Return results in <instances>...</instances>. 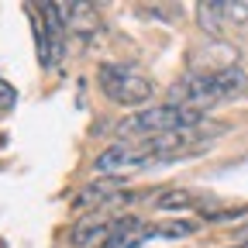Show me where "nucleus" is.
<instances>
[{"instance_id": "1", "label": "nucleus", "mask_w": 248, "mask_h": 248, "mask_svg": "<svg viewBox=\"0 0 248 248\" xmlns=\"http://www.w3.org/2000/svg\"><path fill=\"white\" fill-rule=\"evenodd\" d=\"M245 90H248V73L241 66H221V69H210V73H190V76L176 79L169 86V100L166 104L203 114V107L234 100Z\"/></svg>"}, {"instance_id": "2", "label": "nucleus", "mask_w": 248, "mask_h": 248, "mask_svg": "<svg viewBox=\"0 0 248 248\" xmlns=\"http://www.w3.org/2000/svg\"><path fill=\"white\" fill-rule=\"evenodd\" d=\"M207 117L200 110H186L176 104H159V107H145L131 117H124L114 124V135L121 141H152V138H162L172 131H193L203 128Z\"/></svg>"}, {"instance_id": "3", "label": "nucleus", "mask_w": 248, "mask_h": 248, "mask_svg": "<svg viewBox=\"0 0 248 248\" xmlns=\"http://www.w3.org/2000/svg\"><path fill=\"white\" fill-rule=\"evenodd\" d=\"M97 83H100V90H104V97L114 100V104H121V107H138V110H145L148 100L155 97L152 79L141 76L135 66H117V62L100 66Z\"/></svg>"}, {"instance_id": "4", "label": "nucleus", "mask_w": 248, "mask_h": 248, "mask_svg": "<svg viewBox=\"0 0 248 248\" xmlns=\"http://www.w3.org/2000/svg\"><path fill=\"white\" fill-rule=\"evenodd\" d=\"M152 166H159V155L145 141H117L93 159V172H100L104 179H128Z\"/></svg>"}, {"instance_id": "5", "label": "nucleus", "mask_w": 248, "mask_h": 248, "mask_svg": "<svg viewBox=\"0 0 248 248\" xmlns=\"http://www.w3.org/2000/svg\"><path fill=\"white\" fill-rule=\"evenodd\" d=\"M155 234L162 238V228L159 224H141V221H135V217H121L117 228L104 238L100 248H138V245L152 241Z\"/></svg>"}, {"instance_id": "6", "label": "nucleus", "mask_w": 248, "mask_h": 248, "mask_svg": "<svg viewBox=\"0 0 248 248\" xmlns=\"http://www.w3.org/2000/svg\"><path fill=\"white\" fill-rule=\"evenodd\" d=\"M114 228H117V221H110V217H104V214H93V217H86V221H79V224L73 228L69 245H73V248H86V245H93V241L107 238Z\"/></svg>"}, {"instance_id": "7", "label": "nucleus", "mask_w": 248, "mask_h": 248, "mask_svg": "<svg viewBox=\"0 0 248 248\" xmlns=\"http://www.w3.org/2000/svg\"><path fill=\"white\" fill-rule=\"evenodd\" d=\"M203 197L193 193V190H169L162 197H155V207L159 210H186V207H197Z\"/></svg>"}, {"instance_id": "8", "label": "nucleus", "mask_w": 248, "mask_h": 248, "mask_svg": "<svg viewBox=\"0 0 248 248\" xmlns=\"http://www.w3.org/2000/svg\"><path fill=\"white\" fill-rule=\"evenodd\" d=\"M14 97H17V93H14V86H7L4 79H0V114L14 107Z\"/></svg>"}, {"instance_id": "9", "label": "nucleus", "mask_w": 248, "mask_h": 248, "mask_svg": "<svg viewBox=\"0 0 248 248\" xmlns=\"http://www.w3.org/2000/svg\"><path fill=\"white\" fill-rule=\"evenodd\" d=\"M234 245H238V248H248V224L234 231Z\"/></svg>"}]
</instances>
